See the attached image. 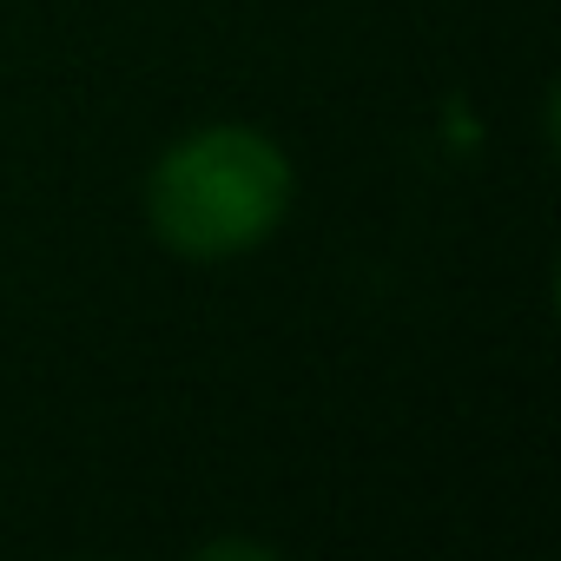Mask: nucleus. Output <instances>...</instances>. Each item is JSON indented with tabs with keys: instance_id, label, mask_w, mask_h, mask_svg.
I'll return each mask as SVG.
<instances>
[{
	"instance_id": "obj_1",
	"label": "nucleus",
	"mask_w": 561,
	"mask_h": 561,
	"mask_svg": "<svg viewBox=\"0 0 561 561\" xmlns=\"http://www.w3.org/2000/svg\"><path fill=\"white\" fill-rule=\"evenodd\" d=\"M291 211V159L257 126H198L146 179V218L172 257L218 264L257 251Z\"/></svg>"
},
{
	"instance_id": "obj_2",
	"label": "nucleus",
	"mask_w": 561,
	"mask_h": 561,
	"mask_svg": "<svg viewBox=\"0 0 561 561\" xmlns=\"http://www.w3.org/2000/svg\"><path fill=\"white\" fill-rule=\"evenodd\" d=\"M205 554H251V561H271V548H264V541H211Z\"/></svg>"
}]
</instances>
